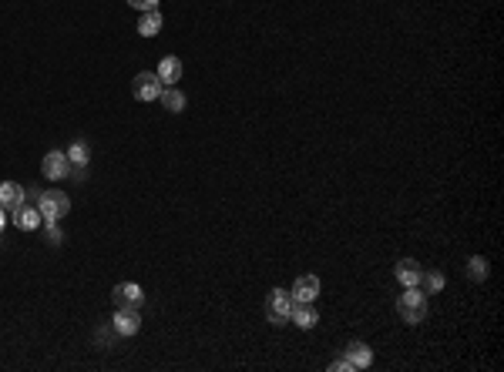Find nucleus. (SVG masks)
Returning a JSON list of instances; mask_svg holds the SVG:
<instances>
[{"mask_svg": "<svg viewBox=\"0 0 504 372\" xmlns=\"http://www.w3.org/2000/svg\"><path fill=\"white\" fill-rule=\"evenodd\" d=\"M115 332L118 335H135L142 329V315H138V308H115Z\"/></svg>", "mask_w": 504, "mask_h": 372, "instance_id": "nucleus-8", "label": "nucleus"}, {"mask_svg": "<svg viewBox=\"0 0 504 372\" xmlns=\"http://www.w3.org/2000/svg\"><path fill=\"white\" fill-rule=\"evenodd\" d=\"M44 235H47V242H51V245H61V238H65V235H61V228H57V221H47Z\"/></svg>", "mask_w": 504, "mask_h": 372, "instance_id": "nucleus-20", "label": "nucleus"}, {"mask_svg": "<svg viewBox=\"0 0 504 372\" xmlns=\"http://www.w3.org/2000/svg\"><path fill=\"white\" fill-rule=\"evenodd\" d=\"M128 7H135V11H158V0H128Z\"/></svg>", "mask_w": 504, "mask_h": 372, "instance_id": "nucleus-21", "label": "nucleus"}, {"mask_svg": "<svg viewBox=\"0 0 504 372\" xmlns=\"http://www.w3.org/2000/svg\"><path fill=\"white\" fill-rule=\"evenodd\" d=\"M397 315H401L407 325H417V322L427 319V296L417 285H410V289L397 298Z\"/></svg>", "mask_w": 504, "mask_h": 372, "instance_id": "nucleus-1", "label": "nucleus"}, {"mask_svg": "<svg viewBox=\"0 0 504 372\" xmlns=\"http://www.w3.org/2000/svg\"><path fill=\"white\" fill-rule=\"evenodd\" d=\"M420 285H424V296H434L444 289V275L440 272H420Z\"/></svg>", "mask_w": 504, "mask_h": 372, "instance_id": "nucleus-19", "label": "nucleus"}, {"mask_svg": "<svg viewBox=\"0 0 504 372\" xmlns=\"http://www.w3.org/2000/svg\"><path fill=\"white\" fill-rule=\"evenodd\" d=\"M71 161H67V154L65 151H57V148H54V151H47L44 154V161H40V171H44V178L47 181H65L67 175H71Z\"/></svg>", "mask_w": 504, "mask_h": 372, "instance_id": "nucleus-5", "label": "nucleus"}, {"mask_svg": "<svg viewBox=\"0 0 504 372\" xmlns=\"http://www.w3.org/2000/svg\"><path fill=\"white\" fill-rule=\"evenodd\" d=\"M289 322H296L299 329H306V332H310L313 325L320 322L316 302H293V315H289Z\"/></svg>", "mask_w": 504, "mask_h": 372, "instance_id": "nucleus-9", "label": "nucleus"}, {"mask_svg": "<svg viewBox=\"0 0 504 372\" xmlns=\"http://www.w3.org/2000/svg\"><path fill=\"white\" fill-rule=\"evenodd\" d=\"M162 24H165V21H162V11H145L142 21H138V34H142V37H155L158 30H162Z\"/></svg>", "mask_w": 504, "mask_h": 372, "instance_id": "nucleus-15", "label": "nucleus"}, {"mask_svg": "<svg viewBox=\"0 0 504 372\" xmlns=\"http://www.w3.org/2000/svg\"><path fill=\"white\" fill-rule=\"evenodd\" d=\"M158 101H162V107H165V111L179 115L181 107H185V94H181L179 88H162V98H158Z\"/></svg>", "mask_w": 504, "mask_h": 372, "instance_id": "nucleus-16", "label": "nucleus"}, {"mask_svg": "<svg viewBox=\"0 0 504 372\" xmlns=\"http://www.w3.org/2000/svg\"><path fill=\"white\" fill-rule=\"evenodd\" d=\"M343 359L353 366V369H370V362H374V352L366 342H349L347 346V356Z\"/></svg>", "mask_w": 504, "mask_h": 372, "instance_id": "nucleus-13", "label": "nucleus"}, {"mask_svg": "<svg viewBox=\"0 0 504 372\" xmlns=\"http://www.w3.org/2000/svg\"><path fill=\"white\" fill-rule=\"evenodd\" d=\"M330 369H333V372H353V366H349L347 359H336L333 366H330Z\"/></svg>", "mask_w": 504, "mask_h": 372, "instance_id": "nucleus-22", "label": "nucleus"}, {"mask_svg": "<svg viewBox=\"0 0 504 372\" xmlns=\"http://www.w3.org/2000/svg\"><path fill=\"white\" fill-rule=\"evenodd\" d=\"M420 262H414V258H401V262H397V265H393V275H397V282L401 285H407V289H410V285H420Z\"/></svg>", "mask_w": 504, "mask_h": 372, "instance_id": "nucleus-10", "label": "nucleus"}, {"mask_svg": "<svg viewBox=\"0 0 504 372\" xmlns=\"http://www.w3.org/2000/svg\"><path fill=\"white\" fill-rule=\"evenodd\" d=\"M320 292H323V285H320L316 275H299L296 282H293V289H289L293 302H316Z\"/></svg>", "mask_w": 504, "mask_h": 372, "instance_id": "nucleus-7", "label": "nucleus"}, {"mask_svg": "<svg viewBox=\"0 0 504 372\" xmlns=\"http://www.w3.org/2000/svg\"><path fill=\"white\" fill-rule=\"evenodd\" d=\"M131 94H135L138 101H158V98H162V81H158L155 71L135 74V81H131Z\"/></svg>", "mask_w": 504, "mask_h": 372, "instance_id": "nucleus-4", "label": "nucleus"}, {"mask_svg": "<svg viewBox=\"0 0 504 372\" xmlns=\"http://www.w3.org/2000/svg\"><path fill=\"white\" fill-rule=\"evenodd\" d=\"M24 198H27V188L24 185H17V181H0V205L4 208H17V205H24Z\"/></svg>", "mask_w": 504, "mask_h": 372, "instance_id": "nucleus-11", "label": "nucleus"}, {"mask_svg": "<svg viewBox=\"0 0 504 372\" xmlns=\"http://www.w3.org/2000/svg\"><path fill=\"white\" fill-rule=\"evenodd\" d=\"M467 275H471V282H484L488 275H491V265H488V258L474 255L471 262H467Z\"/></svg>", "mask_w": 504, "mask_h": 372, "instance_id": "nucleus-18", "label": "nucleus"}, {"mask_svg": "<svg viewBox=\"0 0 504 372\" xmlns=\"http://www.w3.org/2000/svg\"><path fill=\"white\" fill-rule=\"evenodd\" d=\"M38 211L44 221H61L71 211V198H67L65 192H57V188H51V192H44L38 198Z\"/></svg>", "mask_w": 504, "mask_h": 372, "instance_id": "nucleus-2", "label": "nucleus"}, {"mask_svg": "<svg viewBox=\"0 0 504 372\" xmlns=\"http://www.w3.org/2000/svg\"><path fill=\"white\" fill-rule=\"evenodd\" d=\"M111 302L118 308H138L145 302V292L138 282H118L115 292H111Z\"/></svg>", "mask_w": 504, "mask_h": 372, "instance_id": "nucleus-6", "label": "nucleus"}, {"mask_svg": "<svg viewBox=\"0 0 504 372\" xmlns=\"http://www.w3.org/2000/svg\"><path fill=\"white\" fill-rule=\"evenodd\" d=\"M40 221H44V219H40L38 208H30V205H17V208H13V225H17L21 231H34Z\"/></svg>", "mask_w": 504, "mask_h": 372, "instance_id": "nucleus-14", "label": "nucleus"}, {"mask_svg": "<svg viewBox=\"0 0 504 372\" xmlns=\"http://www.w3.org/2000/svg\"><path fill=\"white\" fill-rule=\"evenodd\" d=\"M65 154H67V161H71L74 168H84V165H88V158H91V148L78 138V141H71V148H67Z\"/></svg>", "mask_w": 504, "mask_h": 372, "instance_id": "nucleus-17", "label": "nucleus"}, {"mask_svg": "<svg viewBox=\"0 0 504 372\" xmlns=\"http://www.w3.org/2000/svg\"><path fill=\"white\" fill-rule=\"evenodd\" d=\"M158 81H162V88H175L181 81V61L179 57H162V64H158Z\"/></svg>", "mask_w": 504, "mask_h": 372, "instance_id": "nucleus-12", "label": "nucleus"}, {"mask_svg": "<svg viewBox=\"0 0 504 372\" xmlns=\"http://www.w3.org/2000/svg\"><path fill=\"white\" fill-rule=\"evenodd\" d=\"M4 228H7V208L0 205V235H4Z\"/></svg>", "mask_w": 504, "mask_h": 372, "instance_id": "nucleus-23", "label": "nucleus"}, {"mask_svg": "<svg viewBox=\"0 0 504 372\" xmlns=\"http://www.w3.org/2000/svg\"><path fill=\"white\" fill-rule=\"evenodd\" d=\"M289 315H293V296L286 289H272L269 298H266V319L272 325H286Z\"/></svg>", "mask_w": 504, "mask_h": 372, "instance_id": "nucleus-3", "label": "nucleus"}]
</instances>
